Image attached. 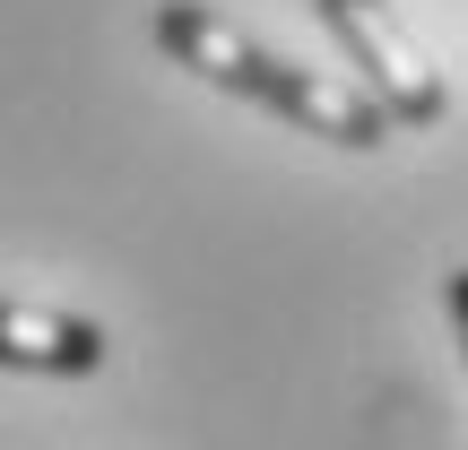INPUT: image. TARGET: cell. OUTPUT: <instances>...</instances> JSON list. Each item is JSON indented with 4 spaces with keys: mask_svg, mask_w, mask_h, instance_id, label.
<instances>
[{
    "mask_svg": "<svg viewBox=\"0 0 468 450\" xmlns=\"http://www.w3.org/2000/svg\"><path fill=\"white\" fill-rule=\"evenodd\" d=\"M313 9H321V26L347 44V61L365 69V96L382 104L390 121H408V131L442 121V78H434V61L408 44V26L382 9V0H313Z\"/></svg>",
    "mask_w": 468,
    "mask_h": 450,
    "instance_id": "cell-2",
    "label": "cell"
},
{
    "mask_svg": "<svg viewBox=\"0 0 468 450\" xmlns=\"http://www.w3.org/2000/svg\"><path fill=\"white\" fill-rule=\"evenodd\" d=\"M0 364L9 372H96L104 330L79 312H35V303H0Z\"/></svg>",
    "mask_w": 468,
    "mask_h": 450,
    "instance_id": "cell-3",
    "label": "cell"
},
{
    "mask_svg": "<svg viewBox=\"0 0 468 450\" xmlns=\"http://www.w3.org/2000/svg\"><path fill=\"white\" fill-rule=\"evenodd\" d=\"M442 295H452V330H460V355H468V268H452Z\"/></svg>",
    "mask_w": 468,
    "mask_h": 450,
    "instance_id": "cell-4",
    "label": "cell"
},
{
    "mask_svg": "<svg viewBox=\"0 0 468 450\" xmlns=\"http://www.w3.org/2000/svg\"><path fill=\"white\" fill-rule=\"evenodd\" d=\"M156 44H165L183 69H200L208 87L269 104V113H286L313 139H338V148H382L390 139V113L365 96V87H338V78H321V69H295V61H278V52H261L243 26H226V17L200 9V0H165V9H156Z\"/></svg>",
    "mask_w": 468,
    "mask_h": 450,
    "instance_id": "cell-1",
    "label": "cell"
}]
</instances>
